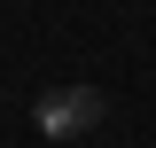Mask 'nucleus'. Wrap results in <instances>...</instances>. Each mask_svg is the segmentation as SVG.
Listing matches in <instances>:
<instances>
[{"instance_id":"f257e3e1","label":"nucleus","mask_w":156,"mask_h":148,"mask_svg":"<svg viewBox=\"0 0 156 148\" xmlns=\"http://www.w3.org/2000/svg\"><path fill=\"white\" fill-rule=\"evenodd\" d=\"M31 125L47 132V140H86V132L109 125V93L101 86H47L31 101Z\"/></svg>"}]
</instances>
